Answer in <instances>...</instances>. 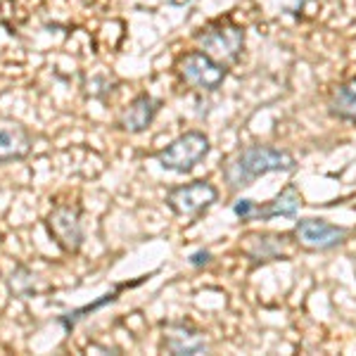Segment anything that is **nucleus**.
<instances>
[{"label": "nucleus", "mask_w": 356, "mask_h": 356, "mask_svg": "<svg viewBox=\"0 0 356 356\" xmlns=\"http://www.w3.org/2000/svg\"><path fill=\"white\" fill-rule=\"evenodd\" d=\"M295 166V157L288 150L273 145H250L223 164V178L233 191H240L245 186H252L259 176H266L271 171H292Z\"/></svg>", "instance_id": "1"}, {"label": "nucleus", "mask_w": 356, "mask_h": 356, "mask_svg": "<svg viewBox=\"0 0 356 356\" xmlns=\"http://www.w3.org/2000/svg\"><path fill=\"white\" fill-rule=\"evenodd\" d=\"M197 43L202 48V53L214 57L221 65H233L238 62L240 53L245 45V29L233 24L231 19L216 22V24L202 29V33H197Z\"/></svg>", "instance_id": "2"}, {"label": "nucleus", "mask_w": 356, "mask_h": 356, "mask_svg": "<svg viewBox=\"0 0 356 356\" xmlns=\"http://www.w3.org/2000/svg\"><path fill=\"white\" fill-rule=\"evenodd\" d=\"M209 152V138L200 131H188V134L178 136L174 143L157 152V162L166 171H176V174H188L195 164H200Z\"/></svg>", "instance_id": "3"}, {"label": "nucleus", "mask_w": 356, "mask_h": 356, "mask_svg": "<svg viewBox=\"0 0 356 356\" xmlns=\"http://www.w3.org/2000/svg\"><path fill=\"white\" fill-rule=\"evenodd\" d=\"M178 72L183 81L197 90H216L226 79V65L216 62L202 50L183 55L178 62Z\"/></svg>", "instance_id": "4"}, {"label": "nucleus", "mask_w": 356, "mask_h": 356, "mask_svg": "<svg viewBox=\"0 0 356 356\" xmlns=\"http://www.w3.org/2000/svg\"><path fill=\"white\" fill-rule=\"evenodd\" d=\"M219 200V191L211 186L209 181H193L186 186L171 188L166 195V204L171 207V211L178 216H195L200 211H204L207 207H211Z\"/></svg>", "instance_id": "5"}, {"label": "nucleus", "mask_w": 356, "mask_h": 356, "mask_svg": "<svg viewBox=\"0 0 356 356\" xmlns=\"http://www.w3.org/2000/svg\"><path fill=\"white\" fill-rule=\"evenodd\" d=\"M48 231L53 235V240L62 247L65 252H79L83 245V226H81V214L74 207H55L48 214Z\"/></svg>", "instance_id": "6"}, {"label": "nucleus", "mask_w": 356, "mask_h": 356, "mask_svg": "<svg viewBox=\"0 0 356 356\" xmlns=\"http://www.w3.org/2000/svg\"><path fill=\"white\" fill-rule=\"evenodd\" d=\"M295 238L304 250L323 252L342 245L347 240V228L332 226L323 219H302L295 226Z\"/></svg>", "instance_id": "7"}, {"label": "nucleus", "mask_w": 356, "mask_h": 356, "mask_svg": "<svg viewBox=\"0 0 356 356\" xmlns=\"http://www.w3.org/2000/svg\"><path fill=\"white\" fill-rule=\"evenodd\" d=\"M164 349L169 354H207L209 342L202 332H197L188 323H169L164 325Z\"/></svg>", "instance_id": "8"}, {"label": "nucleus", "mask_w": 356, "mask_h": 356, "mask_svg": "<svg viewBox=\"0 0 356 356\" xmlns=\"http://www.w3.org/2000/svg\"><path fill=\"white\" fill-rule=\"evenodd\" d=\"M31 152V136L22 124L0 122V164L24 159Z\"/></svg>", "instance_id": "9"}, {"label": "nucleus", "mask_w": 356, "mask_h": 356, "mask_svg": "<svg viewBox=\"0 0 356 356\" xmlns=\"http://www.w3.org/2000/svg\"><path fill=\"white\" fill-rule=\"evenodd\" d=\"M157 110H159V102L154 100L152 95L143 93V95H138L136 100L122 112L119 126H122L124 131H129V134H143V131L152 124Z\"/></svg>", "instance_id": "10"}, {"label": "nucleus", "mask_w": 356, "mask_h": 356, "mask_svg": "<svg viewBox=\"0 0 356 356\" xmlns=\"http://www.w3.org/2000/svg\"><path fill=\"white\" fill-rule=\"evenodd\" d=\"M302 207V195L295 186H285L271 202H266L264 207L257 204L254 214H252L250 221H268L273 216H295Z\"/></svg>", "instance_id": "11"}, {"label": "nucleus", "mask_w": 356, "mask_h": 356, "mask_svg": "<svg viewBox=\"0 0 356 356\" xmlns=\"http://www.w3.org/2000/svg\"><path fill=\"white\" fill-rule=\"evenodd\" d=\"M330 114L344 122H356V79L332 88L328 100Z\"/></svg>", "instance_id": "12"}, {"label": "nucleus", "mask_w": 356, "mask_h": 356, "mask_svg": "<svg viewBox=\"0 0 356 356\" xmlns=\"http://www.w3.org/2000/svg\"><path fill=\"white\" fill-rule=\"evenodd\" d=\"M254 240V247L252 250H247V254L254 257L257 261H268V259H278V257H283V245H285V238H280V235H257Z\"/></svg>", "instance_id": "13"}, {"label": "nucleus", "mask_w": 356, "mask_h": 356, "mask_svg": "<svg viewBox=\"0 0 356 356\" xmlns=\"http://www.w3.org/2000/svg\"><path fill=\"white\" fill-rule=\"evenodd\" d=\"M10 290H13L17 297H22V300H29V297L36 295V275L24 266L15 268L13 278H10Z\"/></svg>", "instance_id": "14"}, {"label": "nucleus", "mask_w": 356, "mask_h": 356, "mask_svg": "<svg viewBox=\"0 0 356 356\" xmlns=\"http://www.w3.org/2000/svg\"><path fill=\"white\" fill-rule=\"evenodd\" d=\"M254 202H252V200H240L238 204L233 207V211H235V216H238V219H243V221H250L252 219V214H254Z\"/></svg>", "instance_id": "15"}, {"label": "nucleus", "mask_w": 356, "mask_h": 356, "mask_svg": "<svg viewBox=\"0 0 356 356\" xmlns=\"http://www.w3.org/2000/svg\"><path fill=\"white\" fill-rule=\"evenodd\" d=\"M211 261V254L207 250H200V252H195V254L191 257V264L193 266H204V264H209Z\"/></svg>", "instance_id": "16"}, {"label": "nucleus", "mask_w": 356, "mask_h": 356, "mask_svg": "<svg viewBox=\"0 0 356 356\" xmlns=\"http://www.w3.org/2000/svg\"><path fill=\"white\" fill-rule=\"evenodd\" d=\"M302 3H304V0H302Z\"/></svg>", "instance_id": "17"}]
</instances>
